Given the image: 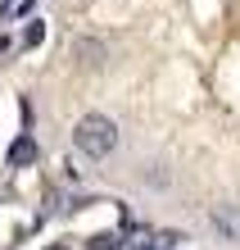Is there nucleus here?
Instances as JSON below:
<instances>
[{"label":"nucleus","instance_id":"nucleus-6","mask_svg":"<svg viewBox=\"0 0 240 250\" xmlns=\"http://www.w3.org/2000/svg\"><path fill=\"white\" fill-rule=\"evenodd\" d=\"M41 41H46V23L37 19V23H27V27H23V46H41Z\"/></svg>","mask_w":240,"mask_h":250},{"label":"nucleus","instance_id":"nucleus-2","mask_svg":"<svg viewBox=\"0 0 240 250\" xmlns=\"http://www.w3.org/2000/svg\"><path fill=\"white\" fill-rule=\"evenodd\" d=\"M208 228L218 232V241L240 246V205H213L208 209Z\"/></svg>","mask_w":240,"mask_h":250},{"label":"nucleus","instance_id":"nucleus-7","mask_svg":"<svg viewBox=\"0 0 240 250\" xmlns=\"http://www.w3.org/2000/svg\"><path fill=\"white\" fill-rule=\"evenodd\" d=\"M136 250H154V246H136Z\"/></svg>","mask_w":240,"mask_h":250},{"label":"nucleus","instance_id":"nucleus-1","mask_svg":"<svg viewBox=\"0 0 240 250\" xmlns=\"http://www.w3.org/2000/svg\"><path fill=\"white\" fill-rule=\"evenodd\" d=\"M73 146H77L86 159H109L118 150L113 119H104V114H86V119H77V127H73Z\"/></svg>","mask_w":240,"mask_h":250},{"label":"nucleus","instance_id":"nucleus-8","mask_svg":"<svg viewBox=\"0 0 240 250\" xmlns=\"http://www.w3.org/2000/svg\"><path fill=\"white\" fill-rule=\"evenodd\" d=\"M50 250H68V246H50Z\"/></svg>","mask_w":240,"mask_h":250},{"label":"nucleus","instance_id":"nucleus-3","mask_svg":"<svg viewBox=\"0 0 240 250\" xmlns=\"http://www.w3.org/2000/svg\"><path fill=\"white\" fill-rule=\"evenodd\" d=\"M73 60H77L82 68H100L104 64V46L91 41V37H77V41H73Z\"/></svg>","mask_w":240,"mask_h":250},{"label":"nucleus","instance_id":"nucleus-4","mask_svg":"<svg viewBox=\"0 0 240 250\" xmlns=\"http://www.w3.org/2000/svg\"><path fill=\"white\" fill-rule=\"evenodd\" d=\"M32 159H37V141H32V137H18V141L9 146V164H14V168L32 164Z\"/></svg>","mask_w":240,"mask_h":250},{"label":"nucleus","instance_id":"nucleus-5","mask_svg":"<svg viewBox=\"0 0 240 250\" xmlns=\"http://www.w3.org/2000/svg\"><path fill=\"white\" fill-rule=\"evenodd\" d=\"M123 237L118 232H95V237H86V250H118Z\"/></svg>","mask_w":240,"mask_h":250}]
</instances>
